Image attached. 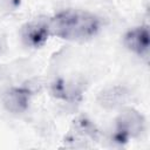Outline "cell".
<instances>
[{
	"label": "cell",
	"mask_w": 150,
	"mask_h": 150,
	"mask_svg": "<svg viewBox=\"0 0 150 150\" xmlns=\"http://www.w3.org/2000/svg\"><path fill=\"white\" fill-rule=\"evenodd\" d=\"M30 102V91L25 87H13L2 96V103L7 111L20 114L27 110Z\"/></svg>",
	"instance_id": "cell-5"
},
{
	"label": "cell",
	"mask_w": 150,
	"mask_h": 150,
	"mask_svg": "<svg viewBox=\"0 0 150 150\" xmlns=\"http://www.w3.org/2000/svg\"><path fill=\"white\" fill-rule=\"evenodd\" d=\"M52 94L62 101L67 102H75L82 95V88L73 80L66 79H57L50 86Z\"/></svg>",
	"instance_id": "cell-6"
},
{
	"label": "cell",
	"mask_w": 150,
	"mask_h": 150,
	"mask_svg": "<svg viewBox=\"0 0 150 150\" xmlns=\"http://www.w3.org/2000/svg\"><path fill=\"white\" fill-rule=\"evenodd\" d=\"M50 35L68 41H87L97 35L101 20L94 13L82 9H64L48 20Z\"/></svg>",
	"instance_id": "cell-1"
},
{
	"label": "cell",
	"mask_w": 150,
	"mask_h": 150,
	"mask_svg": "<svg viewBox=\"0 0 150 150\" xmlns=\"http://www.w3.org/2000/svg\"><path fill=\"white\" fill-rule=\"evenodd\" d=\"M127 97H128V91L125 90V88L121 86H115L103 90L98 96V101L101 105H103L104 108L111 109L122 105L123 102L127 100Z\"/></svg>",
	"instance_id": "cell-7"
},
{
	"label": "cell",
	"mask_w": 150,
	"mask_h": 150,
	"mask_svg": "<svg viewBox=\"0 0 150 150\" xmlns=\"http://www.w3.org/2000/svg\"><path fill=\"white\" fill-rule=\"evenodd\" d=\"M50 36L48 21L45 20H33L25 23L21 28V39L23 43L32 48L42 47L48 38Z\"/></svg>",
	"instance_id": "cell-3"
},
{
	"label": "cell",
	"mask_w": 150,
	"mask_h": 150,
	"mask_svg": "<svg viewBox=\"0 0 150 150\" xmlns=\"http://www.w3.org/2000/svg\"><path fill=\"white\" fill-rule=\"evenodd\" d=\"M73 128H74V132L75 136H80L82 138H91V139H96L98 137V129L97 127L94 124L93 121H90L87 116H79L77 118L74 120L73 123Z\"/></svg>",
	"instance_id": "cell-8"
},
{
	"label": "cell",
	"mask_w": 150,
	"mask_h": 150,
	"mask_svg": "<svg viewBox=\"0 0 150 150\" xmlns=\"http://www.w3.org/2000/svg\"><path fill=\"white\" fill-rule=\"evenodd\" d=\"M123 43L130 52L139 56L146 55L150 47V34L148 27L139 26L128 30L123 36Z\"/></svg>",
	"instance_id": "cell-4"
},
{
	"label": "cell",
	"mask_w": 150,
	"mask_h": 150,
	"mask_svg": "<svg viewBox=\"0 0 150 150\" xmlns=\"http://www.w3.org/2000/svg\"><path fill=\"white\" fill-rule=\"evenodd\" d=\"M115 132L112 134V141L123 144L127 143L130 138L139 136L145 125L144 117L134 109L123 110L116 118Z\"/></svg>",
	"instance_id": "cell-2"
}]
</instances>
